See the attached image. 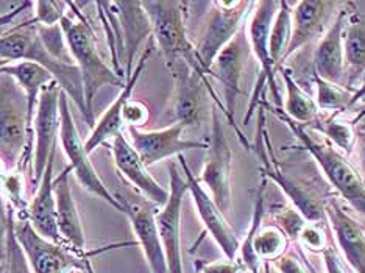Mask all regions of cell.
I'll return each mask as SVG.
<instances>
[{
	"instance_id": "6da1fadb",
	"label": "cell",
	"mask_w": 365,
	"mask_h": 273,
	"mask_svg": "<svg viewBox=\"0 0 365 273\" xmlns=\"http://www.w3.org/2000/svg\"><path fill=\"white\" fill-rule=\"evenodd\" d=\"M0 60L6 63H35L51 72L66 97L77 106L89 127H94L85 101V89L78 68L73 63L58 60L47 51L39 36V24L35 18L26 19L0 35Z\"/></svg>"
},
{
	"instance_id": "7a4b0ae2",
	"label": "cell",
	"mask_w": 365,
	"mask_h": 273,
	"mask_svg": "<svg viewBox=\"0 0 365 273\" xmlns=\"http://www.w3.org/2000/svg\"><path fill=\"white\" fill-rule=\"evenodd\" d=\"M60 26L72 60L80 71L88 113L96 125L94 102L98 91L106 85L119 86L122 89L125 85V78H122L114 68L108 66L101 53H98L96 31L86 19V16L78 8L77 2H69V13L63 16Z\"/></svg>"
},
{
	"instance_id": "3957f363",
	"label": "cell",
	"mask_w": 365,
	"mask_h": 273,
	"mask_svg": "<svg viewBox=\"0 0 365 273\" xmlns=\"http://www.w3.org/2000/svg\"><path fill=\"white\" fill-rule=\"evenodd\" d=\"M0 161L8 172H21L31 181L33 147L27 131V98L6 73H0Z\"/></svg>"
},
{
	"instance_id": "277c9868",
	"label": "cell",
	"mask_w": 365,
	"mask_h": 273,
	"mask_svg": "<svg viewBox=\"0 0 365 273\" xmlns=\"http://www.w3.org/2000/svg\"><path fill=\"white\" fill-rule=\"evenodd\" d=\"M144 10L152 24V38L164 58L165 68L172 69L177 64H187L190 69L210 78L198 60L195 46L187 36V2L161 0V2H143Z\"/></svg>"
},
{
	"instance_id": "5b68a950",
	"label": "cell",
	"mask_w": 365,
	"mask_h": 273,
	"mask_svg": "<svg viewBox=\"0 0 365 273\" xmlns=\"http://www.w3.org/2000/svg\"><path fill=\"white\" fill-rule=\"evenodd\" d=\"M270 110L286 123L289 130L300 140L304 150L312 155V158L320 165L322 172L325 173V177L339 195H342L344 200L356 212L365 217V181L361 172L333 144L317 140L309 131L304 130L303 125L287 118L281 106H270Z\"/></svg>"
},
{
	"instance_id": "8992f818",
	"label": "cell",
	"mask_w": 365,
	"mask_h": 273,
	"mask_svg": "<svg viewBox=\"0 0 365 273\" xmlns=\"http://www.w3.org/2000/svg\"><path fill=\"white\" fill-rule=\"evenodd\" d=\"M14 235L26 254L31 273H71L73 270L96 273L91 262L94 254L81 256L69 247L47 241L33 230L29 220L16 219V214Z\"/></svg>"
},
{
	"instance_id": "52a82bcc",
	"label": "cell",
	"mask_w": 365,
	"mask_h": 273,
	"mask_svg": "<svg viewBox=\"0 0 365 273\" xmlns=\"http://www.w3.org/2000/svg\"><path fill=\"white\" fill-rule=\"evenodd\" d=\"M60 118L61 127L58 144L63 147L66 158L69 160V168L73 175H76L80 186L120 212V205L114 198L110 187L98 177L96 168L91 163L85 140H83L76 122H73L69 98L66 97L64 93H61L60 98Z\"/></svg>"
},
{
	"instance_id": "ba28073f",
	"label": "cell",
	"mask_w": 365,
	"mask_h": 273,
	"mask_svg": "<svg viewBox=\"0 0 365 273\" xmlns=\"http://www.w3.org/2000/svg\"><path fill=\"white\" fill-rule=\"evenodd\" d=\"M210 6L211 10L205 24V30L195 46L198 60L208 76L215 56L242 31L244 21L255 4L245 2V0H231V2L217 0V2H211Z\"/></svg>"
},
{
	"instance_id": "9c48e42d",
	"label": "cell",
	"mask_w": 365,
	"mask_h": 273,
	"mask_svg": "<svg viewBox=\"0 0 365 273\" xmlns=\"http://www.w3.org/2000/svg\"><path fill=\"white\" fill-rule=\"evenodd\" d=\"M113 195L120 205V212L130 222L133 235L136 237V244L144 253L148 269L152 273H169L164 248L156 228V205L148 202L140 194L125 191V189L123 191L118 189Z\"/></svg>"
},
{
	"instance_id": "30bf717a",
	"label": "cell",
	"mask_w": 365,
	"mask_h": 273,
	"mask_svg": "<svg viewBox=\"0 0 365 273\" xmlns=\"http://www.w3.org/2000/svg\"><path fill=\"white\" fill-rule=\"evenodd\" d=\"M231 177H233V150L214 105L211 110V135L208 138L206 160L198 181L206 186L208 194L222 212H227L231 206V197H233Z\"/></svg>"
},
{
	"instance_id": "8fae6325",
	"label": "cell",
	"mask_w": 365,
	"mask_h": 273,
	"mask_svg": "<svg viewBox=\"0 0 365 273\" xmlns=\"http://www.w3.org/2000/svg\"><path fill=\"white\" fill-rule=\"evenodd\" d=\"M255 150L258 153L262 163L261 172L262 178L272 180L277 183L284 195L292 202L294 208L302 214L306 222L322 223L327 220V202L317 194V191L309 185L303 183L300 178L289 175L281 168H278L275 161H270L267 153H265V130H264V114L259 113L258 119V136H256Z\"/></svg>"
},
{
	"instance_id": "7c38bea8",
	"label": "cell",
	"mask_w": 365,
	"mask_h": 273,
	"mask_svg": "<svg viewBox=\"0 0 365 273\" xmlns=\"http://www.w3.org/2000/svg\"><path fill=\"white\" fill-rule=\"evenodd\" d=\"M189 194L187 181L178 164L169 163V198L156 211V228L164 248L169 273H185L181 252V212L182 202Z\"/></svg>"
},
{
	"instance_id": "4fadbf2b",
	"label": "cell",
	"mask_w": 365,
	"mask_h": 273,
	"mask_svg": "<svg viewBox=\"0 0 365 273\" xmlns=\"http://www.w3.org/2000/svg\"><path fill=\"white\" fill-rule=\"evenodd\" d=\"M175 86H173V96L169 108V119L173 123L189 128L197 127L200 123V115L203 111L205 93H208L212 98L215 108L222 110L225 114L223 103L217 98V94L212 89L210 78L202 77L189 68L187 64H177L169 69Z\"/></svg>"
},
{
	"instance_id": "5bb4252c",
	"label": "cell",
	"mask_w": 365,
	"mask_h": 273,
	"mask_svg": "<svg viewBox=\"0 0 365 273\" xmlns=\"http://www.w3.org/2000/svg\"><path fill=\"white\" fill-rule=\"evenodd\" d=\"M279 2H273V0H262V2H255V11L248 24V46H250V51L255 53L256 60L259 63L261 68V80L258 83V88H256V93L253 94L250 105H248V111L244 119V123L247 125L248 120H250L253 110L256 108V103H258V96L261 93V86L269 83L272 89V94L275 97V106L281 105V96L277 86L275 80V71L277 68L273 66L270 60V52H269V33L272 22L275 19L278 13Z\"/></svg>"
},
{
	"instance_id": "9a60e30c",
	"label": "cell",
	"mask_w": 365,
	"mask_h": 273,
	"mask_svg": "<svg viewBox=\"0 0 365 273\" xmlns=\"http://www.w3.org/2000/svg\"><path fill=\"white\" fill-rule=\"evenodd\" d=\"M178 164L182 175H185L187 181L189 194L192 197L197 214L205 225L206 233H210V236L214 239V242L219 245L223 254L227 256V259L237 261L240 241L236 231L230 225L219 206L215 205V202L208 194V191H206L203 185L198 181V177H195L192 169L189 168L185 155H178Z\"/></svg>"
},
{
	"instance_id": "2e32d148",
	"label": "cell",
	"mask_w": 365,
	"mask_h": 273,
	"mask_svg": "<svg viewBox=\"0 0 365 273\" xmlns=\"http://www.w3.org/2000/svg\"><path fill=\"white\" fill-rule=\"evenodd\" d=\"M248 52H250V46H248V39L242 30L217 56H215V60L210 69V77H214L217 80L223 91L225 118L230 125L236 130L239 139L242 140L245 147H250V144H248V140L242 135V131L237 128L235 114L237 98L240 93H242V89H240V77H242V71L247 63Z\"/></svg>"
},
{
	"instance_id": "e0dca14e",
	"label": "cell",
	"mask_w": 365,
	"mask_h": 273,
	"mask_svg": "<svg viewBox=\"0 0 365 273\" xmlns=\"http://www.w3.org/2000/svg\"><path fill=\"white\" fill-rule=\"evenodd\" d=\"M61 88L51 83L41 93L36 118H35V155H33V175L31 183L38 187L44 170L51 160V155L58 148L60 139V98ZM35 187V189H36Z\"/></svg>"
},
{
	"instance_id": "ac0fdd59",
	"label": "cell",
	"mask_w": 365,
	"mask_h": 273,
	"mask_svg": "<svg viewBox=\"0 0 365 273\" xmlns=\"http://www.w3.org/2000/svg\"><path fill=\"white\" fill-rule=\"evenodd\" d=\"M128 140L138 152L147 168L161 163L172 156L182 155L195 148H208V140H194L182 138L185 127L173 123L163 130L144 131L138 128H127Z\"/></svg>"
},
{
	"instance_id": "d6986e66",
	"label": "cell",
	"mask_w": 365,
	"mask_h": 273,
	"mask_svg": "<svg viewBox=\"0 0 365 273\" xmlns=\"http://www.w3.org/2000/svg\"><path fill=\"white\" fill-rule=\"evenodd\" d=\"M342 5L344 2H333V0H302L292 4V36L284 61L302 47L325 35Z\"/></svg>"
},
{
	"instance_id": "ffe728a7",
	"label": "cell",
	"mask_w": 365,
	"mask_h": 273,
	"mask_svg": "<svg viewBox=\"0 0 365 273\" xmlns=\"http://www.w3.org/2000/svg\"><path fill=\"white\" fill-rule=\"evenodd\" d=\"M71 173L72 170L68 165V168H66L63 172H60V175L55 177L53 180V191H55V200H56V225L64 244L69 248H72L73 252H77L78 254H83V256L108 252V250H113L115 247L138 245L136 242H125V244H115L111 247H105L102 250H94V252L88 250L85 230H83L80 212L77 208L76 198H73V194H72Z\"/></svg>"
},
{
	"instance_id": "44dd1931",
	"label": "cell",
	"mask_w": 365,
	"mask_h": 273,
	"mask_svg": "<svg viewBox=\"0 0 365 273\" xmlns=\"http://www.w3.org/2000/svg\"><path fill=\"white\" fill-rule=\"evenodd\" d=\"M110 148L113 153L114 168L118 170L119 177H122L128 185L135 187L138 194L145 197L148 202L161 208L168 202L169 189L163 187L152 177V173L148 172V168L140 160L135 148H133L130 140L123 136V133H120L111 140Z\"/></svg>"
},
{
	"instance_id": "7402d4cb",
	"label": "cell",
	"mask_w": 365,
	"mask_h": 273,
	"mask_svg": "<svg viewBox=\"0 0 365 273\" xmlns=\"http://www.w3.org/2000/svg\"><path fill=\"white\" fill-rule=\"evenodd\" d=\"M153 43L155 41L152 38L150 43L145 47V51L140 53L135 69H133L131 76L125 80V85L120 89L119 96L114 98V102L110 106H108L106 111L101 115V119L96 120L93 131H91L89 138L85 140L86 150L89 155L93 153L96 148L110 144L115 136L123 133V127H125L123 125V108H125V105L131 101L133 91H135L140 76L144 73L148 58H150L153 52Z\"/></svg>"
},
{
	"instance_id": "603a6c76",
	"label": "cell",
	"mask_w": 365,
	"mask_h": 273,
	"mask_svg": "<svg viewBox=\"0 0 365 273\" xmlns=\"http://www.w3.org/2000/svg\"><path fill=\"white\" fill-rule=\"evenodd\" d=\"M353 2H344L334 22L319 39L314 52V73L334 85L345 86V60H344V29L350 14Z\"/></svg>"
},
{
	"instance_id": "cb8c5ba5",
	"label": "cell",
	"mask_w": 365,
	"mask_h": 273,
	"mask_svg": "<svg viewBox=\"0 0 365 273\" xmlns=\"http://www.w3.org/2000/svg\"><path fill=\"white\" fill-rule=\"evenodd\" d=\"M120 33L122 56L125 61V80L135 69L136 53L147 38H152V24L143 2H110Z\"/></svg>"
},
{
	"instance_id": "d4e9b609",
	"label": "cell",
	"mask_w": 365,
	"mask_h": 273,
	"mask_svg": "<svg viewBox=\"0 0 365 273\" xmlns=\"http://www.w3.org/2000/svg\"><path fill=\"white\" fill-rule=\"evenodd\" d=\"M56 150L52 152L51 160H48V164L44 170V175L41 178L38 187L35 189V194L30 198L26 220H29L33 230H35L39 236L47 239V241L68 247L64 244L56 225V200L53 191V168Z\"/></svg>"
},
{
	"instance_id": "484cf974",
	"label": "cell",
	"mask_w": 365,
	"mask_h": 273,
	"mask_svg": "<svg viewBox=\"0 0 365 273\" xmlns=\"http://www.w3.org/2000/svg\"><path fill=\"white\" fill-rule=\"evenodd\" d=\"M325 212L348 266L354 273H365V230L336 200L327 202Z\"/></svg>"
},
{
	"instance_id": "4316f807",
	"label": "cell",
	"mask_w": 365,
	"mask_h": 273,
	"mask_svg": "<svg viewBox=\"0 0 365 273\" xmlns=\"http://www.w3.org/2000/svg\"><path fill=\"white\" fill-rule=\"evenodd\" d=\"M345 88L354 93L365 78V13L353 5L344 29Z\"/></svg>"
},
{
	"instance_id": "83f0119b",
	"label": "cell",
	"mask_w": 365,
	"mask_h": 273,
	"mask_svg": "<svg viewBox=\"0 0 365 273\" xmlns=\"http://www.w3.org/2000/svg\"><path fill=\"white\" fill-rule=\"evenodd\" d=\"M278 71L281 72V77L284 80L287 97L284 105V113L287 118L294 122L300 123V125H311V123L319 118L320 110L314 98L306 93V91L298 85L297 80L292 76V71L284 66H279Z\"/></svg>"
},
{
	"instance_id": "f1b7e54d",
	"label": "cell",
	"mask_w": 365,
	"mask_h": 273,
	"mask_svg": "<svg viewBox=\"0 0 365 273\" xmlns=\"http://www.w3.org/2000/svg\"><path fill=\"white\" fill-rule=\"evenodd\" d=\"M292 36V4L279 2L278 13L272 22L269 33V52L273 66H283L287 46Z\"/></svg>"
},
{
	"instance_id": "f546056e",
	"label": "cell",
	"mask_w": 365,
	"mask_h": 273,
	"mask_svg": "<svg viewBox=\"0 0 365 273\" xmlns=\"http://www.w3.org/2000/svg\"><path fill=\"white\" fill-rule=\"evenodd\" d=\"M309 127L315 131H319L323 136H327L331 143L345 153H351L354 150L356 140H358V138H356V130L350 122L340 120L339 114L320 113L319 118L315 119Z\"/></svg>"
},
{
	"instance_id": "4dcf8cb0",
	"label": "cell",
	"mask_w": 365,
	"mask_h": 273,
	"mask_svg": "<svg viewBox=\"0 0 365 273\" xmlns=\"http://www.w3.org/2000/svg\"><path fill=\"white\" fill-rule=\"evenodd\" d=\"M265 185H267V180L262 178L261 185L258 187V192H256V202H255V208H253V216H252V223L250 228H248L247 235L244 236L242 241H240V248H239V262L242 264L244 269L250 270L252 273H259L261 269V259L258 256H255L252 252V241L255 235L258 233L259 228L262 227V220L265 216Z\"/></svg>"
},
{
	"instance_id": "1f68e13d",
	"label": "cell",
	"mask_w": 365,
	"mask_h": 273,
	"mask_svg": "<svg viewBox=\"0 0 365 273\" xmlns=\"http://www.w3.org/2000/svg\"><path fill=\"white\" fill-rule=\"evenodd\" d=\"M289 237L277 225L261 227L252 241V252L261 261H275L287 252Z\"/></svg>"
},
{
	"instance_id": "d6a6232c",
	"label": "cell",
	"mask_w": 365,
	"mask_h": 273,
	"mask_svg": "<svg viewBox=\"0 0 365 273\" xmlns=\"http://www.w3.org/2000/svg\"><path fill=\"white\" fill-rule=\"evenodd\" d=\"M312 78L317 88V97H315V103H317L320 111L325 113H334L340 114L345 113L348 105H350L353 93L345 86L334 85L327 80L320 78L317 73L312 72Z\"/></svg>"
},
{
	"instance_id": "836d02e7",
	"label": "cell",
	"mask_w": 365,
	"mask_h": 273,
	"mask_svg": "<svg viewBox=\"0 0 365 273\" xmlns=\"http://www.w3.org/2000/svg\"><path fill=\"white\" fill-rule=\"evenodd\" d=\"M11 208V206H10ZM4 272L5 273H31L26 254L14 235V210H10V220H8V231L5 239V254H4Z\"/></svg>"
},
{
	"instance_id": "e575fe53",
	"label": "cell",
	"mask_w": 365,
	"mask_h": 273,
	"mask_svg": "<svg viewBox=\"0 0 365 273\" xmlns=\"http://www.w3.org/2000/svg\"><path fill=\"white\" fill-rule=\"evenodd\" d=\"M273 219L277 222L273 223V225H277L289 237V241H298V236H300L303 227L308 223L302 214L290 205L279 206L277 211H273Z\"/></svg>"
},
{
	"instance_id": "d590c367",
	"label": "cell",
	"mask_w": 365,
	"mask_h": 273,
	"mask_svg": "<svg viewBox=\"0 0 365 273\" xmlns=\"http://www.w3.org/2000/svg\"><path fill=\"white\" fill-rule=\"evenodd\" d=\"M35 8V18L39 26H56L60 24L64 14L69 13V2H36L33 4Z\"/></svg>"
},
{
	"instance_id": "8d00e7d4",
	"label": "cell",
	"mask_w": 365,
	"mask_h": 273,
	"mask_svg": "<svg viewBox=\"0 0 365 273\" xmlns=\"http://www.w3.org/2000/svg\"><path fill=\"white\" fill-rule=\"evenodd\" d=\"M298 241L302 242L303 247L308 248V250L317 252L320 254L329 247L325 230H323L319 223H306L300 236H298Z\"/></svg>"
},
{
	"instance_id": "74e56055",
	"label": "cell",
	"mask_w": 365,
	"mask_h": 273,
	"mask_svg": "<svg viewBox=\"0 0 365 273\" xmlns=\"http://www.w3.org/2000/svg\"><path fill=\"white\" fill-rule=\"evenodd\" d=\"M148 119H150V110H148V106L144 102L131 98L125 105V108H123V125L127 128L140 130L148 122Z\"/></svg>"
},
{
	"instance_id": "f35d334b",
	"label": "cell",
	"mask_w": 365,
	"mask_h": 273,
	"mask_svg": "<svg viewBox=\"0 0 365 273\" xmlns=\"http://www.w3.org/2000/svg\"><path fill=\"white\" fill-rule=\"evenodd\" d=\"M275 267L279 273H309L308 267L304 266L303 259L300 258V254L297 253H284L283 256H279L278 259L273 261Z\"/></svg>"
},
{
	"instance_id": "ab89813d",
	"label": "cell",
	"mask_w": 365,
	"mask_h": 273,
	"mask_svg": "<svg viewBox=\"0 0 365 273\" xmlns=\"http://www.w3.org/2000/svg\"><path fill=\"white\" fill-rule=\"evenodd\" d=\"M197 270L200 273H240L244 269L239 261H215V262H203L197 261Z\"/></svg>"
},
{
	"instance_id": "60d3db41",
	"label": "cell",
	"mask_w": 365,
	"mask_h": 273,
	"mask_svg": "<svg viewBox=\"0 0 365 273\" xmlns=\"http://www.w3.org/2000/svg\"><path fill=\"white\" fill-rule=\"evenodd\" d=\"M30 8H33L31 2H24V4H19L18 6L11 8L10 11L0 14V35L5 33L6 30H10L11 27H14L16 19H18L19 16H22L26 11H29Z\"/></svg>"
},
{
	"instance_id": "b9f144b4",
	"label": "cell",
	"mask_w": 365,
	"mask_h": 273,
	"mask_svg": "<svg viewBox=\"0 0 365 273\" xmlns=\"http://www.w3.org/2000/svg\"><path fill=\"white\" fill-rule=\"evenodd\" d=\"M322 256H323V262H325L327 273H346V269L344 266L342 259H340L336 248L329 245L327 250L322 253Z\"/></svg>"
},
{
	"instance_id": "7bdbcfd3",
	"label": "cell",
	"mask_w": 365,
	"mask_h": 273,
	"mask_svg": "<svg viewBox=\"0 0 365 273\" xmlns=\"http://www.w3.org/2000/svg\"><path fill=\"white\" fill-rule=\"evenodd\" d=\"M348 111L354 113L353 119L350 120V123H351L353 127H356V125H358V123H361V122H365V96L361 98V101L356 102Z\"/></svg>"
},
{
	"instance_id": "ee69618b",
	"label": "cell",
	"mask_w": 365,
	"mask_h": 273,
	"mask_svg": "<svg viewBox=\"0 0 365 273\" xmlns=\"http://www.w3.org/2000/svg\"><path fill=\"white\" fill-rule=\"evenodd\" d=\"M358 144H359V164H361V175H362V178H364V181H365V135H362L361 138H359V140H358Z\"/></svg>"
},
{
	"instance_id": "f6af8a7d",
	"label": "cell",
	"mask_w": 365,
	"mask_h": 273,
	"mask_svg": "<svg viewBox=\"0 0 365 273\" xmlns=\"http://www.w3.org/2000/svg\"><path fill=\"white\" fill-rule=\"evenodd\" d=\"M365 96V78L362 80V83H361V86L354 91L353 93V96H351V101H350V105H348V108H346V111L345 113H348V110L351 108V106L358 102V101H361V98Z\"/></svg>"
},
{
	"instance_id": "bcb514c9",
	"label": "cell",
	"mask_w": 365,
	"mask_h": 273,
	"mask_svg": "<svg viewBox=\"0 0 365 273\" xmlns=\"http://www.w3.org/2000/svg\"><path fill=\"white\" fill-rule=\"evenodd\" d=\"M297 252H298V254H300V258L303 259V262H304V266L308 267V270H309V273H319V270L315 269L312 264H311V261L306 258V254L303 253V250H302V247H297Z\"/></svg>"
},
{
	"instance_id": "7dc6e473",
	"label": "cell",
	"mask_w": 365,
	"mask_h": 273,
	"mask_svg": "<svg viewBox=\"0 0 365 273\" xmlns=\"http://www.w3.org/2000/svg\"><path fill=\"white\" fill-rule=\"evenodd\" d=\"M8 173H10V172H8L6 165L2 161H0V185L4 183V180H5V177L8 175Z\"/></svg>"
},
{
	"instance_id": "c3c4849f",
	"label": "cell",
	"mask_w": 365,
	"mask_h": 273,
	"mask_svg": "<svg viewBox=\"0 0 365 273\" xmlns=\"http://www.w3.org/2000/svg\"><path fill=\"white\" fill-rule=\"evenodd\" d=\"M10 63H6V61H4V60H0V69L2 68H5V66H8Z\"/></svg>"
},
{
	"instance_id": "681fc988",
	"label": "cell",
	"mask_w": 365,
	"mask_h": 273,
	"mask_svg": "<svg viewBox=\"0 0 365 273\" xmlns=\"http://www.w3.org/2000/svg\"><path fill=\"white\" fill-rule=\"evenodd\" d=\"M0 273H5V272H4V266H2V264H0Z\"/></svg>"
}]
</instances>
